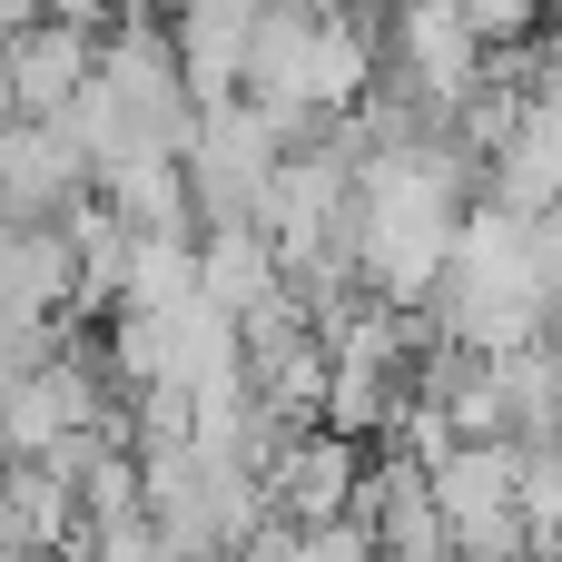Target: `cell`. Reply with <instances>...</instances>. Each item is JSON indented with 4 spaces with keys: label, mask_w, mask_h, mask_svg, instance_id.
Returning a JSON list of instances; mask_svg holds the SVG:
<instances>
[{
    "label": "cell",
    "mask_w": 562,
    "mask_h": 562,
    "mask_svg": "<svg viewBox=\"0 0 562 562\" xmlns=\"http://www.w3.org/2000/svg\"><path fill=\"white\" fill-rule=\"evenodd\" d=\"M375 79V49L346 10H306V0H267L257 30H247V109L277 128V138H316L336 128Z\"/></svg>",
    "instance_id": "cell-2"
},
{
    "label": "cell",
    "mask_w": 562,
    "mask_h": 562,
    "mask_svg": "<svg viewBox=\"0 0 562 562\" xmlns=\"http://www.w3.org/2000/svg\"><path fill=\"white\" fill-rule=\"evenodd\" d=\"M247 30H257V10H237V0H178L168 49H178L188 109H227L247 89Z\"/></svg>",
    "instance_id": "cell-9"
},
{
    "label": "cell",
    "mask_w": 562,
    "mask_h": 562,
    "mask_svg": "<svg viewBox=\"0 0 562 562\" xmlns=\"http://www.w3.org/2000/svg\"><path fill=\"white\" fill-rule=\"evenodd\" d=\"M89 69H99V40H89V30H59V20L20 30V40L0 49V79H10V109H20V119H59V109L89 89Z\"/></svg>",
    "instance_id": "cell-10"
},
{
    "label": "cell",
    "mask_w": 562,
    "mask_h": 562,
    "mask_svg": "<svg viewBox=\"0 0 562 562\" xmlns=\"http://www.w3.org/2000/svg\"><path fill=\"white\" fill-rule=\"evenodd\" d=\"M484 188L504 217H562V99H514L494 158H484Z\"/></svg>",
    "instance_id": "cell-8"
},
{
    "label": "cell",
    "mask_w": 562,
    "mask_h": 562,
    "mask_svg": "<svg viewBox=\"0 0 562 562\" xmlns=\"http://www.w3.org/2000/svg\"><path fill=\"white\" fill-rule=\"evenodd\" d=\"M237 10H267V0H237Z\"/></svg>",
    "instance_id": "cell-15"
},
{
    "label": "cell",
    "mask_w": 562,
    "mask_h": 562,
    "mask_svg": "<svg viewBox=\"0 0 562 562\" xmlns=\"http://www.w3.org/2000/svg\"><path fill=\"white\" fill-rule=\"evenodd\" d=\"M10 128H20V109H10V79H0V138H10Z\"/></svg>",
    "instance_id": "cell-14"
},
{
    "label": "cell",
    "mask_w": 562,
    "mask_h": 562,
    "mask_svg": "<svg viewBox=\"0 0 562 562\" xmlns=\"http://www.w3.org/2000/svg\"><path fill=\"white\" fill-rule=\"evenodd\" d=\"M99 425H119V415H109V356L59 346V356H40V366L0 395V464H49L59 445H79V435H99Z\"/></svg>",
    "instance_id": "cell-4"
},
{
    "label": "cell",
    "mask_w": 562,
    "mask_h": 562,
    "mask_svg": "<svg viewBox=\"0 0 562 562\" xmlns=\"http://www.w3.org/2000/svg\"><path fill=\"white\" fill-rule=\"evenodd\" d=\"M286 562H375V533H366V514H346V524L286 533Z\"/></svg>",
    "instance_id": "cell-12"
},
{
    "label": "cell",
    "mask_w": 562,
    "mask_h": 562,
    "mask_svg": "<svg viewBox=\"0 0 562 562\" xmlns=\"http://www.w3.org/2000/svg\"><path fill=\"white\" fill-rule=\"evenodd\" d=\"M277 158H286V138H277L247 99L198 109V128H188V207H198L207 227H247L257 198H267V178H277Z\"/></svg>",
    "instance_id": "cell-5"
},
{
    "label": "cell",
    "mask_w": 562,
    "mask_h": 562,
    "mask_svg": "<svg viewBox=\"0 0 562 562\" xmlns=\"http://www.w3.org/2000/svg\"><path fill=\"white\" fill-rule=\"evenodd\" d=\"M464 20H474V40L494 49V40H533L543 0H464Z\"/></svg>",
    "instance_id": "cell-13"
},
{
    "label": "cell",
    "mask_w": 562,
    "mask_h": 562,
    "mask_svg": "<svg viewBox=\"0 0 562 562\" xmlns=\"http://www.w3.org/2000/svg\"><path fill=\"white\" fill-rule=\"evenodd\" d=\"M0 207L10 227H69L89 207V158L59 119H20L0 138Z\"/></svg>",
    "instance_id": "cell-7"
},
{
    "label": "cell",
    "mask_w": 562,
    "mask_h": 562,
    "mask_svg": "<svg viewBox=\"0 0 562 562\" xmlns=\"http://www.w3.org/2000/svg\"><path fill=\"white\" fill-rule=\"evenodd\" d=\"M277 286H286V277H277V247H267L257 227H207V237H198V296H207L217 316H257Z\"/></svg>",
    "instance_id": "cell-11"
},
{
    "label": "cell",
    "mask_w": 562,
    "mask_h": 562,
    "mask_svg": "<svg viewBox=\"0 0 562 562\" xmlns=\"http://www.w3.org/2000/svg\"><path fill=\"white\" fill-rule=\"evenodd\" d=\"M543 247H533V217H504V207H464L454 227V257H445V286H435V336L454 356H514L543 336Z\"/></svg>",
    "instance_id": "cell-3"
},
{
    "label": "cell",
    "mask_w": 562,
    "mask_h": 562,
    "mask_svg": "<svg viewBox=\"0 0 562 562\" xmlns=\"http://www.w3.org/2000/svg\"><path fill=\"white\" fill-rule=\"evenodd\" d=\"M464 178H474V158L445 128H425L405 148H375L356 168L346 257H356V286H375V306H425L445 286V257H454V227H464Z\"/></svg>",
    "instance_id": "cell-1"
},
{
    "label": "cell",
    "mask_w": 562,
    "mask_h": 562,
    "mask_svg": "<svg viewBox=\"0 0 562 562\" xmlns=\"http://www.w3.org/2000/svg\"><path fill=\"white\" fill-rule=\"evenodd\" d=\"M395 79H405L435 119H454V109L484 89V40H474L464 0H395Z\"/></svg>",
    "instance_id": "cell-6"
}]
</instances>
